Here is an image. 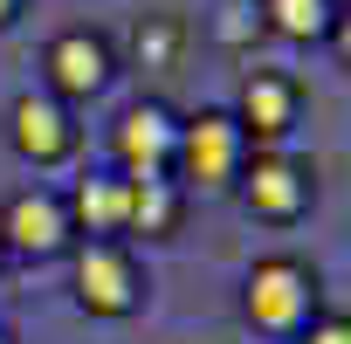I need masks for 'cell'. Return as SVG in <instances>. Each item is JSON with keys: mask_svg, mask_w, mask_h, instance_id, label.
<instances>
[{"mask_svg": "<svg viewBox=\"0 0 351 344\" xmlns=\"http://www.w3.org/2000/svg\"><path fill=\"white\" fill-rule=\"evenodd\" d=\"M248 158H255V145L241 138L234 110L200 103L193 117H180V151H172V180L186 186V200H193V193H200V200L234 193V186H241V172H248Z\"/></svg>", "mask_w": 351, "mask_h": 344, "instance_id": "1", "label": "cell"}, {"mask_svg": "<svg viewBox=\"0 0 351 344\" xmlns=\"http://www.w3.org/2000/svg\"><path fill=\"white\" fill-rule=\"evenodd\" d=\"M76 145H83V124H76V110L56 103L49 90H21V97L8 103V151H14L21 165L49 172V165L76 158Z\"/></svg>", "mask_w": 351, "mask_h": 344, "instance_id": "7", "label": "cell"}, {"mask_svg": "<svg viewBox=\"0 0 351 344\" xmlns=\"http://www.w3.org/2000/svg\"><path fill=\"white\" fill-rule=\"evenodd\" d=\"M180 49H186L180 14H138V28H131V62L138 69H172Z\"/></svg>", "mask_w": 351, "mask_h": 344, "instance_id": "13", "label": "cell"}, {"mask_svg": "<svg viewBox=\"0 0 351 344\" xmlns=\"http://www.w3.org/2000/svg\"><path fill=\"white\" fill-rule=\"evenodd\" d=\"M330 21H337V0H262V35L296 42V49H317Z\"/></svg>", "mask_w": 351, "mask_h": 344, "instance_id": "12", "label": "cell"}, {"mask_svg": "<svg viewBox=\"0 0 351 344\" xmlns=\"http://www.w3.org/2000/svg\"><path fill=\"white\" fill-rule=\"evenodd\" d=\"M207 42L228 49V56H248L262 42V0H214L207 14Z\"/></svg>", "mask_w": 351, "mask_h": 344, "instance_id": "14", "label": "cell"}, {"mask_svg": "<svg viewBox=\"0 0 351 344\" xmlns=\"http://www.w3.org/2000/svg\"><path fill=\"white\" fill-rule=\"evenodd\" d=\"M21 8H28V0H0V35H8V28L21 21Z\"/></svg>", "mask_w": 351, "mask_h": 344, "instance_id": "17", "label": "cell"}, {"mask_svg": "<svg viewBox=\"0 0 351 344\" xmlns=\"http://www.w3.org/2000/svg\"><path fill=\"white\" fill-rule=\"evenodd\" d=\"M234 200H241L255 221L289 228V221H303L310 200H317V172H310L289 145H282V151H255L248 172H241V186H234Z\"/></svg>", "mask_w": 351, "mask_h": 344, "instance_id": "6", "label": "cell"}, {"mask_svg": "<svg viewBox=\"0 0 351 344\" xmlns=\"http://www.w3.org/2000/svg\"><path fill=\"white\" fill-rule=\"evenodd\" d=\"M0 344H14V337H8V330H0Z\"/></svg>", "mask_w": 351, "mask_h": 344, "instance_id": "18", "label": "cell"}, {"mask_svg": "<svg viewBox=\"0 0 351 344\" xmlns=\"http://www.w3.org/2000/svg\"><path fill=\"white\" fill-rule=\"evenodd\" d=\"M172 151H180V110L158 103V97H138L117 110L110 124V172L124 180H158L172 172Z\"/></svg>", "mask_w": 351, "mask_h": 344, "instance_id": "4", "label": "cell"}, {"mask_svg": "<svg viewBox=\"0 0 351 344\" xmlns=\"http://www.w3.org/2000/svg\"><path fill=\"white\" fill-rule=\"evenodd\" d=\"M110 76H117L110 35H97V28H62V35H49V49H42V90H49L56 103L76 110V103L104 97Z\"/></svg>", "mask_w": 351, "mask_h": 344, "instance_id": "5", "label": "cell"}, {"mask_svg": "<svg viewBox=\"0 0 351 344\" xmlns=\"http://www.w3.org/2000/svg\"><path fill=\"white\" fill-rule=\"evenodd\" d=\"M296 344H351V317H344V310H317Z\"/></svg>", "mask_w": 351, "mask_h": 344, "instance_id": "15", "label": "cell"}, {"mask_svg": "<svg viewBox=\"0 0 351 344\" xmlns=\"http://www.w3.org/2000/svg\"><path fill=\"white\" fill-rule=\"evenodd\" d=\"M76 241H124V207H131V180L124 172H83V180L62 193Z\"/></svg>", "mask_w": 351, "mask_h": 344, "instance_id": "10", "label": "cell"}, {"mask_svg": "<svg viewBox=\"0 0 351 344\" xmlns=\"http://www.w3.org/2000/svg\"><path fill=\"white\" fill-rule=\"evenodd\" d=\"M69 289L90 317H138L145 310V262L131 241H76L69 248Z\"/></svg>", "mask_w": 351, "mask_h": 344, "instance_id": "3", "label": "cell"}, {"mask_svg": "<svg viewBox=\"0 0 351 344\" xmlns=\"http://www.w3.org/2000/svg\"><path fill=\"white\" fill-rule=\"evenodd\" d=\"M234 124L255 151H282L289 131L303 124V83L289 69H248V83L234 97Z\"/></svg>", "mask_w": 351, "mask_h": 344, "instance_id": "9", "label": "cell"}, {"mask_svg": "<svg viewBox=\"0 0 351 344\" xmlns=\"http://www.w3.org/2000/svg\"><path fill=\"white\" fill-rule=\"evenodd\" d=\"M317 310H324V296H317V269L303 255H262L241 275V317H248V330H262L276 344H296Z\"/></svg>", "mask_w": 351, "mask_h": 344, "instance_id": "2", "label": "cell"}, {"mask_svg": "<svg viewBox=\"0 0 351 344\" xmlns=\"http://www.w3.org/2000/svg\"><path fill=\"white\" fill-rule=\"evenodd\" d=\"M324 49L337 56V69H351V8H337V21H330V35H324Z\"/></svg>", "mask_w": 351, "mask_h": 344, "instance_id": "16", "label": "cell"}, {"mask_svg": "<svg viewBox=\"0 0 351 344\" xmlns=\"http://www.w3.org/2000/svg\"><path fill=\"white\" fill-rule=\"evenodd\" d=\"M186 221V186L158 172V180H131V207H124V241H172Z\"/></svg>", "mask_w": 351, "mask_h": 344, "instance_id": "11", "label": "cell"}, {"mask_svg": "<svg viewBox=\"0 0 351 344\" xmlns=\"http://www.w3.org/2000/svg\"><path fill=\"white\" fill-rule=\"evenodd\" d=\"M0 248L21 255V262H56L76 248V228H69V207L56 186H21L8 193V207H0Z\"/></svg>", "mask_w": 351, "mask_h": 344, "instance_id": "8", "label": "cell"}]
</instances>
